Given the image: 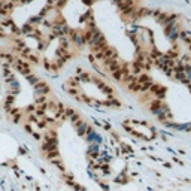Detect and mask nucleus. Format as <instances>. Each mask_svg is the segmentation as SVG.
I'll return each mask as SVG.
<instances>
[{
	"mask_svg": "<svg viewBox=\"0 0 191 191\" xmlns=\"http://www.w3.org/2000/svg\"><path fill=\"white\" fill-rule=\"evenodd\" d=\"M190 49H191V44H190Z\"/></svg>",
	"mask_w": 191,
	"mask_h": 191,
	"instance_id": "nucleus-1",
	"label": "nucleus"
}]
</instances>
